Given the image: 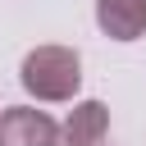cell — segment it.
<instances>
[{"label":"cell","mask_w":146,"mask_h":146,"mask_svg":"<svg viewBox=\"0 0 146 146\" xmlns=\"http://www.w3.org/2000/svg\"><path fill=\"white\" fill-rule=\"evenodd\" d=\"M18 78L36 100H73V91L82 82V64H78V50H68V46H36L23 59Z\"/></svg>","instance_id":"1"},{"label":"cell","mask_w":146,"mask_h":146,"mask_svg":"<svg viewBox=\"0 0 146 146\" xmlns=\"http://www.w3.org/2000/svg\"><path fill=\"white\" fill-rule=\"evenodd\" d=\"M96 23L114 41H137L146 32V0H96Z\"/></svg>","instance_id":"3"},{"label":"cell","mask_w":146,"mask_h":146,"mask_svg":"<svg viewBox=\"0 0 146 146\" xmlns=\"http://www.w3.org/2000/svg\"><path fill=\"white\" fill-rule=\"evenodd\" d=\"M0 146H59V128L46 110L14 105L0 114Z\"/></svg>","instance_id":"2"},{"label":"cell","mask_w":146,"mask_h":146,"mask_svg":"<svg viewBox=\"0 0 146 146\" xmlns=\"http://www.w3.org/2000/svg\"><path fill=\"white\" fill-rule=\"evenodd\" d=\"M105 132H110V110L100 100H82L68 114V123H64L59 137H64V146H100Z\"/></svg>","instance_id":"4"}]
</instances>
